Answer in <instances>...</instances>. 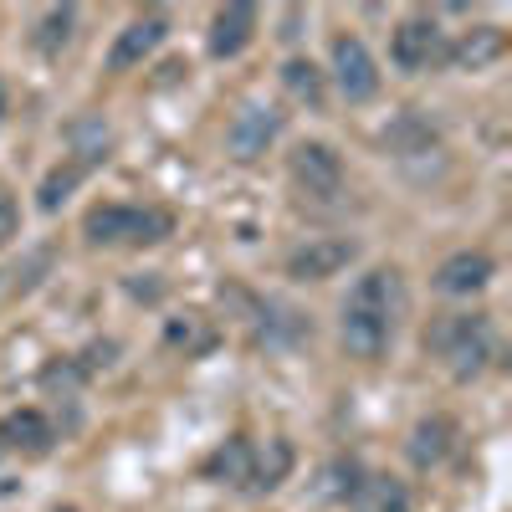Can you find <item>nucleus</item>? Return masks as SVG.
I'll list each match as a JSON object with an SVG mask.
<instances>
[{
  "label": "nucleus",
  "instance_id": "21",
  "mask_svg": "<svg viewBox=\"0 0 512 512\" xmlns=\"http://www.w3.org/2000/svg\"><path fill=\"white\" fill-rule=\"evenodd\" d=\"M72 21H77V11H72V6L47 11V16H41V26H36V31H41V36H36V47H41V52H57L62 41L72 36Z\"/></svg>",
  "mask_w": 512,
  "mask_h": 512
},
{
  "label": "nucleus",
  "instance_id": "18",
  "mask_svg": "<svg viewBox=\"0 0 512 512\" xmlns=\"http://www.w3.org/2000/svg\"><path fill=\"white\" fill-rule=\"evenodd\" d=\"M282 88H287L297 103L323 108V72H318L313 62H303V57H292V62L282 67Z\"/></svg>",
  "mask_w": 512,
  "mask_h": 512
},
{
  "label": "nucleus",
  "instance_id": "13",
  "mask_svg": "<svg viewBox=\"0 0 512 512\" xmlns=\"http://www.w3.org/2000/svg\"><path fill=\"white\" fill-rule=\"evenodd\" d=\"M0 441L16 446V451H47L52 446V420L41 410H16V415H6V425H0Z\"/></svg>",
  "mask_w": 512,
  "mask_h": 512
},
{
  "label": "nucleus",
  "instance_id": "15",
  "mask_svg": "<svg viewBox=\"0 0 512 512\" xmlns=\"http://www.w3.org/2000/svg\"><path fill=\"white\" fill-rule=\"evenodd\" d=\"M88 169H93V159L88 154H77V159H62L57 169H52V175L47 180H41V195H36V205L41 210H57L82 180H88Z\"/></svg>",
  "mask_w": 512,
  "mask_h": 512
},
{
  "label": "nucleus",
  "instance_id": "5",
  "mask_svg": "<svg viewBox=\"0 0 512 512\" xmlns=\"http://www.w3.org/2000/svg\"><path fill=\"white\" fill-rule=\"evenodd\" d=\"M333 77H338V93L349 103H369L379 93V67L369 57V47L359 36H338L333 41Z\"/></svg>",
  "mask_w": 512,
  "mask_h": 512
},
{
  "label": "nucleus",
  "instance_id": "19",
  "mask_svg": "<svg viewBox=\"0 0 512 512\" xmlns=\"http://www.w3.org/2000/svg\"><path fill=\"white\" fill-rule=\"evenodd\" d=\"M246 472H251V446L246 441H226L205 461V477H216V482H246Z\"/></svg>",
  "mask_w": 512,
  "mask_h": 512
},
{
  "label": "nucleus",
  "instance_id": "10",
  "mask_svg": "<svg viewBox=\"0 0 512 512\" xmlns=\"http://www.w3.org/2000/svg\"><path fill=\"white\" fill-rule=\"evenodd\" d=\"M487 282H492V256L487 251H456L436 267V292H446V297L482 292Z\"/></svg>",
  "mask_w": 512,
  "mask_h": 512
},
{
  "label": "nucleus",
  "instance_id": "24",
  "mask_svg": "<svg viewBox=\"0 0 512 512\" xmlns=\"http://www.w3.org/2000/svg\"><path fill=\"white\" fill-rule=\"evenodd\" d=\"M0 113H6V93H0Z\"/></svg>",
  "mask_w": 512,
  "mask_h": 512
},
{
  "label": "nucleus",
  "instance_id": "2",
  "mask_svg": "<svg viewBox=\"0 0 512 512\" xmlns=\"http://www.w3.org/2000/svg\"><path fill=\"white\" fill-rule=\"evenodd\" d=\"M82 231L98 246H123V241L144 246V241L169 236V216L164 210H139V205H98V210H88V226Z\"/></svg>",
  "mask_w": 512,
  "mask_h": 512
},
{
  "label": "nucleus",
  "instance_id": "6",
  "mask_svg": "<svg viewBox=\"0 0 512 512\" xmlns=\"http://www.w3.org/2000/svg\"><path fill=\"white\" fill-rule=\"evenodd\" d=\"M436 344L446 349L451 369L466 379V374H477V369L487 364V354H492V328H487V318H451V323L436 333Z\"/></svg>",
  "mask_w": 512,
  "mask_h": 512
},
{
  "label": "nucleus",
  "instance_id": "16",
  "mask_svg": "<svg viewBox=\"0 0 512 512\" xmlns=\"http://www.w3.org/2000/svg\"><path fill=\"white\" fill-rule=\"evenodd\" d=\"M354 512H410V497H405V487L390 482V477H369V482H359V492H354Z\"/></svg>",
  "mask_w": 512,
  "mask_h": 512
},
{
  "label": "nucleus",
  "instance_id": "17",
  "mask_svg": "<svg viewBox=\"0 0 512 512\" xmlns=\"http://www.w3.org/2000/svg\"><path fill=\"white\" fill-rule=\"evenodd\" d=\"M451 451V420H420L410 436V461L415 466H436Z\"/></svg>",
  "mask_w": 512,
  "mask_h": 512
},
{
  "label": "nucleus",
  "instance_id": "8",
  "mask_svg": "<svg viewBox=\"0 0 512 512\" xmlns=\"http://www.w3.org/2000/svg\"><path fill=\"white\" fill-rule=\"evenodd\" d=\"M277 134H282V113H272V108H262V103H246V108L231 118L226 144H231L236 159H256V154H267V144H272Z\"/></svg>",
  "mask_w": 512,
  "mask_h": 512
},
{
  "label": "nucleus",
  "instance_id": "20",
  "mask_svg": "<svg viewBox=\"0 0 512 512\" xmlns=\"http://www.w3.org/2000/svg\"><path fill=\"white\" fill-rule=\"evenodd\" d=\"M287 466H292V446H287V441H272V446H267V456L246 472V482H251V487H282Z\"/></svg>",
  "mask_w": 512,
  "mask_h": 512
},
{
  "label": "nucleus",
  "instance_id": "3",
  "mask_svg": "<svg viewBox=\"0 0 512 512\" xmlns=\"http://www.w3.org/2000/svg\"><path fill=\"white\" fill-rule=\"evenodd\" d=\"M292 180L313 200H338L344 195V159L328 144H297L292 149Z\"/></svg>",
  "mask_w": 512,
  "mask_h": 512
},
{
  "label": "nucleus",
  "instance_id": "7",
  "mask_svg": "<svg viewBox=\"0 0 512 512\" xmlns=\"http://www.w3.org/2000/svg\"><path fill=\"white\" fill-rule=\"evenodd\" d=\"M390 57L400 72H425L436 57H441V26L431 16H410L395 26V41H390Z\"/></svg>",
  "mask_w": 512,
  "mask_h": 512
},
{
  "label": "nucleus",
  "instance_id": "1",
  "mask_svg": "<svg viewBox=\"0 0 512 512\" xmlns=\"http://www.w3.org/2000/svg\"><path fill=\"white\" fill-rule=\"evenodd\" d=\"M395 333V272H369L344 303V349L354 359H379Z\"/></svg>",
  "mask_w": 512,
  "mask_h": 512
},
{
  "label": "nucleus",
  "instance_id": "11",
  "mask_svg": "<svg viewBox=\"0 0 512 512\" xmlns=\"http://www.w3.org/2000/svg\"><path fill=\"white\" fill-rule=\"evenodd\" d=\"M251 36H256V6H221L216 21H210V52L236 57V52H246Z\"/></svg>",
  "mask_w": 512,
  "mask_h": 512
},
{
  "label": "nucleus",
  "instance_id": "23",
  "mask_svg": "<svg viewBox=\"0 0 512 512\" xmlns=\"http://www.w3.org/2000/svg\"><path fill=\"white\" fill-rule=\"evenodd\" d=\"M169 344H205V333L195 323H169Z\"/></svg>",
  "mask_w": 512,
  "mask_h": 512
},
{
  "label": "nucleus",
  "instance_id": "9",
  "mask_svg": "<svg viewBox=\"0 0 512 512\" xmlns=\"http://www.w3.org/2000/svg\"><path fill=\"white\" fill-rule=\"evenodd\" d=\"M169 36V21L159 16V11H149V16H139L128 31H118V41H113V52H108V72H134L159 41Z\"/></svg>",
  "mask_w": 512,
  "mask_h": 512
},
{
  "label": "nucleus",
  "instance_id": "14",
  "mask_svg": "<svg viewBox=\"0 0 512 512\" xmlns=\"http://www.w3.org/2000/svg\"><path fill=\"white\" fill-rule=\"evenodd\" d=\"M384 149L410 159V154H431L436 149V128L431 123H420L415 113H400L390 128H384Z\"/></svg>",
  "mask_w": 512,
  "mask_h": 512
},
{
  "label": "nucleus",
  "instance_id": "4",
  "mask_svg": "<svg viewBox=\"0 0 512 512\" xmlns=\"http://www.w3.org/2000/svg\"><path fill=\"white\" fill-rule=\"evenodd\" d=\"M354 256H359V246L344 241V236H313L308 246H297L287 256V277H297V282H328V277L344 272Z\"/></svg>",
  "mask_w": 512,
  "mask_h": 512
},
{
  "label": "nucleus",
  "instance_id": "12",
  "mask_svg": "<svg viewBox=\"0 0 512 512\" xmlns=\"http://www.w3.org/2000/svg\"><path fill=\"white\" fill-rule=\"evenodd\" d=\"M502 52H507V36H502L497 26H477V31H466L456 47H451V67H461V72H482V67H492Z\"/></svg>",
  "mask_w": 512,
  "mask_h": 512
},
{
  "label": "nucleus",
  "instance_id": "22",
  "mask_svg": "<svg viewBox=\"0 0 512 512\" xmlns=\"http://www.w3.org/2000/svg\"><path fill=\"white\" fill-rule=\"evenodd\" d=\"M16 226H21V210H16V200H11L6 190H0V246L16 236Z\"/></svg>",
  "mask_w": 512,
  "mask_h": 512
}]
</instances>
